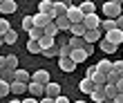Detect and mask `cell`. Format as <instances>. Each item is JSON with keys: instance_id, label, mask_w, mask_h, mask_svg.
I'll return each mask as SVG.
<instances>
[{"instance_id": "6da1fadb", "label": "cell", "mask_w": 123, "mask_h": 103, "mask_svg": "<svg viewBox=\"0 0 123 103\" xmlns=\"http://www.w3.org/2000/svg\"><path fill=\"white\" fill-rule=\"evenodd\" d=\"M103 13L107 16V20H119L121 16H123V7H121V2H105L103 5Z\"/></svg>"}, {"instance_id": "7a4b0ae2", "label": "cell", "mask_w": 123, "mask_h": 103, "mask_svg": "<svg viewBox=\"0 0 123 103\" xmlns=\"http://www.w3.org/2000/svg\"><path fill=\"white\" fill-rule=\"evenodd\" d=\"M67 20H69V23L72 25H81L83 23V20H85V13L81 11V7H74V5H69V9H67Z\"/></svg>"}, {"instance_id": "3957f363", "label": "cell", "mask_w": 123, "mask_h": 103, "mask_svg": "<svg viewBox=\"0 0 123 103\" xmlns=\"http://www.w3.org/2000/svg\"><path fill=\"white\" fill-rule=\"evenodd\" d=\"M54 5H56V2H52V0H40V2H38V11H40V13H47V16L52 18V20H56Z\"/></svg>"}, {"instance_id": "277c9868", "label": "cell", "mask_w": 123, "mask_h": 103, "mask_svg": "<svg viewBox=\"0 0 123 103\" xmlns=\"http://www.w3.org/2000/svg\"><path fill=\"white\" fill-rule=\"evenodd\" d=\"M31 83H40V85L52 83V81H49V72H47V70H38V72H34V74H31Z\"/></svg>"}, {"instance_id": "5b68a950", "label": "cell", "mask_w": 123, "mask_h": 103, "mask_svg": "<svg viewBox=\"0 0 123 103\" xmlns=\"http://www.w3.org/2000/svg\"><path fill=\"white\" fill-rule=\"evenodd\" d=\"M105 40H107V43H112L114 47H119L121 43H123V32H121V29H114V32H107V34H105Z\"/></svg>"}, {"instance_id": "8992f818", "label": "cell", "mask_w": 123, "mask_h": 103, "mask_svg": "<svg viewBox=\"0 0 123 103\" xmlns=\"http://www.w3.org/2000/svg\"><path fill=\"white\" fill-rule=\"evenodd\" d=\"M18 5L13 2V0H2L0 2V16H9V13H16Z\"/></svg>"}, {"instance_id": "52a82bcc", "label": "cell", "mask_w": 123, "mask_h": 103, "mask_svg": "<svg viewBox=\"0 0 123 103\" xmlns=\"http://www.w3.org/2000/svg\"><path fill=\"white\" fill-rule=\"evenodd\" d=\"M101 23H103V20H101L96 13H90V16H85V20H83V25L87 29H101Z\"/></svg>"}, {"instance_id": "ba28073f", "label": "cell", "mask_w": 123, "mask_h": 103, "mask_svg": "<svg viewBox=\"0 0 123 103\" xmlns=\"http://www.w3.org/2000/svg\"><path fill=\"white\" fill-rule=\"evenodd\" d=\"M49 23H54V20L49 18L47 13H40V11H38V13H36V16H34V25H36V27H40L43 32H45V27H47Z\"/></svg>"}, {"instance_id": "9c48e42d", "label": "cell", "mask_w": 123, "mask_h": 103, "mask_svg": "<svg viewBox=\"0 0 123 103\" xmlns=\"http://www.w3.org/2000/svg\"><path fill=\"white\" fill-rule=\"evenodd\" d=\"M45 97L58 99V97H61V85H58V83H47V85H45Z\"/></svg>"}, {"instance_id": "30bf717a", "label": "cell", "mask_w": 123, "mask_h": 103, "mask_svg": "<svg viewBox=\"0 0 123 103\" xmlns=\"http://www.w3.org/2000/svg\"><path fill=\"white\" fill-rule=\"evenodd\" d=\"M78 90H81L83 94H92L94 90H96V85H94V81H92V78H87V76H85L81 83H78Z\"/></svg>"}, {"instance_id": "8fae6325", "label": "cell", "mask_w": 123, "mask_h": 103, "mask_svg": "<svg viewBox=\"0 0 123 103\" xmlns=\"http://www.w3.org/2000/svg\"><path fill=\"white\" fill-rule=\"evenodd\" d=\"M25 92H29V83H18V81H13V83H11V94L23 97Z\"/></svg>"}, {"instance_id": "7c38bea8", "label": "cell", "mask_w": 123, "mask_h": 103, "mask_svg": "<svg viewBox=\"0 0 123 103\" xmlns=\"http://www.w3.org/2000/svg\"><path fill=\"white\" fill-rule=\"evenodd\" d=\"M85 43H87V45L101 43V29H87V34H85Z\"/></svg>"}, {"instance_id": "4fadbf2b", "label": "cell", "mask_w": 123, "mask_h": 103, "mask_svg": "<svg viewBox=\"0 0 123 103\" xmlns=\"http://www.w3.org/2000/svg\"><path fill=\"white\" fill-rule=\"evenodd\" d=\"M29 94L34 99H43L45 97V85H40V83H29Z\"/></svg>"}, {"instance_id": "5bb4252c", "label": "cell", "mask_w": 123, "mask_h": 103, "mask_svg": "<svg viewBox=\"0 0 123 103\" xmlns=\"http://www.w3.org/2000/svg\"><path fill=\"white\" fill-rule=\"evenodd\" d=\"M58 67H61L63 72H67V74H69V72L76 70V63L72 61V58H58Z\"/></svg>"}, {"instance_id": "9a60e30c", "label": "cell", "mask_w": 123, "mask_h": 103, "mask_svg": "<svg viewBox=\"0 0 123 103\" xmlns=\"http://www.w3.org/2000/svg\"><path fill=\"white\" fill-rule=\"evenodd\" d=\"M69 32H72V36H74V38H85V34H87V27H85L83 23H81V25H72V27H69Z\"/></svg>"}, {"instance_id": "2e32d148", "label": "cell", "mask_w": 123, "mask_h": 103, "mask_svg": "<svg viewBox=\"0 0 123 103\" xmlns=\"http://www.w3.org/2000/svg\"><path fill=\"white\" fill-rule=\"evenodd\" d=\"M96 70H98V74H110V72H112V63L110 61H107V58H103V61H98L96 63Z\"/></svg>"}, {"instance_id": "e0dca14e", "label": "cell", "mask_w": 123, "mask_h": 103, "mask_svg": "<svg viewBox=\"0 0 123 103\" xmlns=\"http://www.w3.org/2000/svg\"><path fill=\"white\" fill-rule=\"evenodd\" d=\"M105 97H107V103H114V99L119 97L117 85H110V83H107V85H105Z\"/></svg>"}, {"instance_id": "ac0fdd59", "label": "cell", "mask_w": 123, "mask_h": 103, "mask_svg": "<svg viewBox=\"0 0 123 103\" xmlns=\"http://www.w3.org/2000/svg\"><path fill=\"white\" fill-rule=\"evenodd\" d=\"M69 58L78 65V63H83L85 58H87V54H85V49H72V56H69Z\"/></svg>"}, {"instance_id": "d6986e66", "label": "cell", "mask_w": 123, "mask_h": 103, "mask_svg": "<svg viewBox=\"0 0 123 103\" xmlns=\"http://www.w3.org/2000/svg\"><path fill=\"white\" fill-rule=\"evenodd\" d=\"M78 7H81V11L85 13V16H90V13H96V7H94L92 0H85V2H81Z\"/></svg>"}, {"instance_id": "ffe728a7", "label": "cell", "mask_w": 123, "mask_h": 103, "mask_svg": "<svg viewBox=\"0 0 123 103\" xmlns=\"http://www.w3.org/2000/svg\"><path fill=\"white\" fill-rule=\"evenodd\" d=\"M90 97H92V101H94V103H107L105 90H94V92L90 94Z\"/></svg>"}, {"instance_id": "44dd1931", "label": "cell", "mask_w": 123, "mask_h": 103, "mask_svg": "<svg viewBox=\"0 0 123 103\" xmlns=\"http://www.w3.org/2000/svg\"><path fill=\"white\" fill-rule=\"evenodd\" d=\"M0 78H2V81H7V83H13V81H16V72H13V70H0Z\"/></svg>"}, {"instance_id": "7402d4cb", "label": "cell", "mask_w": 123, "mask_h": 103, "mask_svg": "<svg viewBox=\"0 0 123 103\" xmlns=\"http://www.w3.org/2000/svg\"><path fill=\"white\" fill-rule=\"evenodd\" d=\"M16 81L18 83H31V76L27 70H16Z\"/></svg>"}, {"instance_id": "603a6c76", "label": "cell", "mask_w": 123, "mask_h": 103, "mask_svg": "<svg viewBox=\"0 0 123 103\" xmlns=\"http://www.w3.org/2000/svg\"><path fill=\"white\" fill-rule=\"evenodd\" d=\"M52 47H56L54 38H52V36H43V38H40V49L45 52V49H52Z\"/></svg>"}, {"instance_id": "cb8c5ba5", "label": "cell", "mask_w": 123, "mask_h": 103, "mask_svg": "<svg viewBox=\"0 0 123 103\" xmlns=\"http://www.w3.org/2000/svg\"><path fill=\"white\" fill-rule=\"evenodd\" d=\"M67 45H69L72 49H83L87 43H85V38H74V36H72V40L67 43Z\"/></svg>"}, {"instance_id": "d4e9b609", "label": "cell", "mask_w": 123, "mask_h": 103, "mask_svg": "<svg viewBox=\"0 0 123 103\" xmlns=\"http://www.w3.org/2000/svg\"><path fill=\"white\" fill-rule=\"evenodd\" d=\"M27 52H29V54H43L40 43L38 40H29V43H27Z\"/></svg>"}, {"instance_id": "484cf974", "label": "cell", "mask_w": 123, "mask_h": 103, "mask_svg": "<svg viewBox=\"0 0 123 103\" xmlns=\"http://www.w3.org/2000/svg\"><path fill=\"white\" fill-rule=\"evenodd\" d=\"M98 47H101V49H103V52H105V54H114V52H117V47H114V45H112V43H107L105 38H101V43H98Z\"/></svg>"}, {"instance_id": "4316f807", "label": "cell", "mask_w": 123, "mask_h": 103, "mask_svg": "<svg viewBox=\"0 0 123 103\" xmlns=\"http://www.w3.org/2000/svg\"><path fill=\"white\" fill-rule=\"evenodd\" d=\"M54 23H56V27H58V32H63V29H69V27H72V23L67 20V16H63V18H56Z\"/></svg>"}, {"instance_id": "83f0119b", "label": "cell", "mask_w": 123, "mask_h": 103, "mask_svg": "<svg viewBox=\"0 0 123 103\" xmlns=\"http://www.w3.org/2000/svg\"><path fill=\"white\" fill-rule=\"evenodd\" d=\"M9 32H11V25H9V20H7V18H0V36L5 38V36L9 34Z\"/></svg>"}, {"instance_id": "f1b7e54d", "label": "cell", "mask_w": 123, "mask_h": 103, "mask_svg": "<svg viewBox=\"0 0 123 103\" xmlns=\"http://www.w3.org/2000/svg\"><path fill=\"white\" fill-rule=\"evenodd\" d=\"M101 29H105V34H107V32H114V29H119V27H117V20H107V18H105L103 23H101Z\"/></svg>"}, {"instance_id": "f546056e", "label": "cell", "mask_w": 123, "mask_h": 103, "mask_svg": "<svg viewBox=\"0 0 123 103\" xmlns=\"http://www.w3.org/2000/svg\"><path fill=\"white\" fill-rule=\"evenodd\" d=\"M43 36H45V32H43L40 27H34L31 32H29V40H38V43H40V38H43Z\"/></svg>"}, {"instance_id": "4dcf8cb0", "label": "cell", "mask_w": 123, "mask_h": 103, "mask_svg": "<svg viewBox=\"0 0 123 103\" xmlns=\"http://www.w3.org/2000/svg\"><path fill=\"white\" fill-rule=\"evenodd\" d=\"M34 27H36V25H34V16H25V18H23V29L29 34Z\"/></svg>"}, {"instance_id": "1f68e13d", "label": "cell", "mask_w": 123, "mask_h": 103, "mask_svg": "<svg viewBox=\"0 0 123 103\" xmlns=\"http://www.w3.org/2000/svg\"><path fill=\"white\" fill-rule=\"evenodd\" d=\"M7 70H13V72L18 70V56H13V54L7 56Z\"/></svg>"}, {"instance_id": "d6a6232c", "label": "cell", "mask_w": 123, "mask_h": 103, "mask_svg": "<svg viewBox=\"0 0 123 103\" xmlns=\"http://www.w3.org/2000/svg\"><path fill=\"white\" fill-rule=\"evenodd\" d=\"M7 94H11V83L0 78V97H7Z\"/></svg>"}, {"instance_id": "836d02e7", "label": "cell", "mask_w": 123, "mask_h": 103, "mask_svg": "<svg viewBox=\"0 0 123 103\" xmlns=\"http://www.w3.org/2000/svg\"><path fill=\"white\" fill-rule=\"evenodd\" d=\"M69 56H72V47L65 43L63 47H58V58H69Z\"/></svg>"}, {"instance_id": "e575fe53", "label": "cell", "mask_w": 123, "mask_h": 103, "mask_svg": "<svg viewBox=\"0 0 123 103\" xmlns=\"http://www.w3.org/2000/svg\"><path fill=\"white\" fill-rule=\"evenodd\" d=\"M16 40H18V34H16V29H11V32L5 36V45H13Z\"/></svg>"}, {"instance_id": "d590c367", "label": "cell", "mask_w": 123, "mask_h": 103, "mask_svg": "<svg viewBox=\"0 0 123 103\" xmlns=\"http://www.w3.org/2000/svg\"><path fill=\"white\" fill-rule=\"evenodd\" d=\"M56 34H58V27H56V23H49V25L45 27V36H52V38H54Z\"/></svg>"}, {"instance_id": "8d00e7d4", "label": "cell", "mask_w": 123, "mask_h": 103, "mask_svg": "<svg viewBox=\"0 0 123 103\" xmlns=\"http://www.w3.org/2000/svg\"><path fill=\"white\" fill-rule=\"evenodd\" d=\"M112 70H114V72H117V74L123 78V61H114V63H112Z\"/></svg>"}, {"instance_id": "74e56055", "label": "cell", "mask_w": 123, "mask_h": 103, "mask_svg": "<svg viewBox=\"0 0 123 103\" xmlns=\"http://www.w3.org/2000/svg\"><path fill=\"white\" fill-rule=\"evenodd\" d=\"M119 78H121V76H119V74H117V72H114V70H112V72H110V74H107V83H110V85H117V83H119Z\"/></svg>"}, {"instance_id": "f35d334b", "label": "cell", "mask_w": 123, "mask_h": 103, "mask_svg": "<svg viewBox=\"0 0 123 103\" xmlns=\"http://www.w3.org/2000/svg\"><path fill=\"white\" fill-rule=\"evenodd\" d=\"M43 56H47V58L58 56V45H56V47H52V49H45V52H43Z\"/></svg>"}, {"instance_id": "ab89813d", "label": "cell", "mask_w": 123, "mask_h": 103, "mask_svg": "<svg viewBox=\"0 0 123 103\" xmlns=\"http://www.w3.org/2000/svg\"><path fill=\"white\" fill-rule=\"evenodd\" d=\"M96 74H98V70H96V65H90V67H87V78H94Z\"/></svg>"}, {"instance_id": "60d3db41", "label": "cell", "mask_w": 123, "mask_h": 103, "mask_svg": "<svg viewBox=\"0 0 123 103\" xmlns=\"http://www.w3.org/2000/svg\"><path fill=\"white\" fill-rule=\"evenodd\" d=\"M56 103H72V101H69L67 97H63V94H61V97H58V99H56Z\"/></svg>"}, {"instance_id": "b9f144b4", "label": "cell", "mask_w": 123, "mask_h": 103, "mask_svg": "<svg viewBox=\"0 0 123 103\" xmlns=\"http://www.w3.org/2000/svg\"><path fill=\"white\" fill-rule=\"evenodd\" d=\"M23 103H40V99H34V97H29V99H23Z\"/></svg>"}, {"instance_id": "7bdbcfd3", "label": "cell", "mask_w": 123, "mask_h": 103, "mask_svg": "<svg viewBox=\"0 0 123 103\" xmlns=\"http://www.w3.org/2000/svg\"><path fill=\"white\" fill-rule=\"evenodd\" d=\"M7 67V56H0V70Z\"/></svg>"}, {"instance_id": "ee69618b", "label": "cell", "mask_w": 123, "mask_h": 103, "mask_svg": "<svg viewBox=\"0 0 123 103\" xmlns=\"http://www.w3.org/2000/svg\"><path fill=\"white\" fill-rule=\"evenodd\" d=\"M83 49H85V54H87V56H90V54H92V52H94V45H85Z\"/></svg>"}, {"instance_id": "f6af8a7d", "label": "cell", "mask_w": 123, "mask_h": 103, "mask_svg": "<svg viewBox=\"0 0 123 103\" xmlns=\"http://www.w3.org/2000/svg\"><path fill=\"white\" fill-rule=\"evenodd\" d=\"M117 90H119V94H123V78H119V83H117Z\"/></svg>"}, {"instance_id": "bcb514c9", "label": "cell", "mask_w": 123, "mask_h": 103, "mask_svg": "<svg viewBox=\"0 0 123 103\" xmlns=\"http://www.w3.org/2000/svg\"><path fill=\"white\" fill-rule=\"evenodd\" d=\"M40 103H56V99H49V97H43Z\"/></svg>"}, {"instance_id": "7dc6e473", "label": "cell", "mask_w": 123, "mask_h": 103, "mask_svg": "<svg viewBox=\"0 0 123 103\" xmlns=\"http://www.w3.org/2000/svg\"><path fill=\"white\" fill-rule=\"evenodd\" d=\"M117 27H119V29H121V32H123V16H121V18H119V20H117Z\"/></svg>"}, {"instance_id": "c3c4849f", "label": "cell", "mask_w": 123, "mask_h": 103, "mask_svg": "<svg viewBox=\"0 0 123 103\" xmlns=\"http://www.w3.org/2000/svg\"><path fill=\"white\" fill-rule=\"evenodd\" d=\"M114 103H123V94H119V97L114 99Z\"/></svg>"}, {"instance_id": "681fc988", "label": "cell", "mask_w": 123, "mask_h": 103, "mask_svg": "<svg viewBox=\"0 0 123 103\" xmlns=\"http://www.w3.org/2000/svg\"><path fill=\"white\" fill-rule=\"evenodd\" d=\"M0 45H5V38H2V36H0Z\"/></svg>"}, {"instance_id": "f907efd6", "label": "cell", "mask_w": 123, "mask_h": 103, "mask_svg": "<svg viewBox=\"0 0 123 103\" xmlns=\"http://www.w3.org/2000/svg\"><path fill=\"white\" fill-rule=\"evenodd\" d=\"M9 103H23V101H9Z\"/></svg>"}, {"instance_id": "816d5d0a", "label": "cell", "mask_w": 123, "mask_h": 103, "mask_svg": "<svg viewBox=\"0 0 123 103\" xmlns=\"http://www.w3.org/2000/svg\"><path fill=\"white\" fill-rule=\"evenodd\" d=\"M72 103H85V101H72Z\"/></svg>"}, {"instance_id": "f5cc1de1", "label": "cell", "mask_w": 123, "mask_h": 103, "mask_svg": "<svg viewBox=\"0 0 123 103\" xmlns=\"http://www.w3.org/2000/svg\"><path fill=\"white\" fill-rule=\"evenodd\" d=\"M121 7H123V2H121Z\"/></svg>"}, {"instance_id": "db71d44e", "label": "cell", "mask_w": 123, "mask_h": 103, "mask_svg": "<svg viewBox=\"0 0 123 103\" xmlns=\"http://www.w3.org/2000/svg\"><path fill=\"white\" fill-rule=\"evenodd\" d=\"M0 18H2V16H0Z\"/></svg>"}]
</instances>
